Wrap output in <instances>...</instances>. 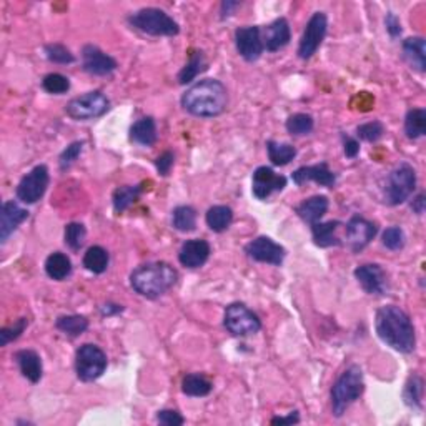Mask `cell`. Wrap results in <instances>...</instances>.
<instances>
[{
	"instance_id": "4dcf8cb0",
	"label": "cell",
	"mask_w": 426,
	"mask_h": 426,
	"mask_svg": "<svg viewBox=\"0 0 426 426\" xmlns=\"http://www.w3.org/2000/svg\"><path fill=\"white\" fill-rule=\"evenodd\" d=\"M109 263H110L109 252H107L104 247H99V245L90 247L85 252V255H83V267H85L89 272L95 273V275L104 273L107 268H109Z\"/></svg>"
},
{
	"instance_id": "f5cc1de1",
	"label": "cell",
	"mask_w": 426,
	"mask_h": 426,
	"mask_svg": "<svg viewBox=\"0 0 426 426\" xmlns=\"http://www.w3.org/2000/svg\"><path fill=\"white\" fill-rule=\"evenodd\" d=\"M123 310L122 305H115V303H105L100 307V312L104 317H112V315H117Z\"/></svg>"
},
{
	"instance_id": "52a82bcc",
	"label": "cell",
	"mask_w": 426,
	"mask_h": 426,
	"mask_svg": "<svg viewBox=\"0 0 426 426\" xmlns=\"http://www.w3.org/2000/svg\"><path fill=\"white\" fill-rule=\"evenodd\" d=\"M110 100L100 90L87 92L80 97H75L66 105V114L77 122H89L109 112Z\"/></svg>"
},
{
	"instance_id": "836d02e7",
	"label": "cell",
	"mask_w": 426,
	"mask_h": 426,
	"mask_svg": "<svg viewBox=\"0 0 426 426\" xmlns=\"http://www.w3.org/2000/svg\"><path fill=\"white\" fill-rule=\"evenodd\" d=\"M267 152H268V159H270L272 164L276 166L288 165L296 157V148L293 145H290V143H280L275 140L267 142Z\"/></svg>"
},
{
	"instance_id": "d6a6232c",
	"label": "cell",
	"mask_w": 426,
	"mask_h": 426,
	"mask_svg": "<svg viewBox=\"0 0 426 426\" xmlns=\"http://www.w3.org/2000/svg\"><path fill=\"white\" fill-rule=\"evenodd\" d=\"M212 388L213 385L210 379L205 378L200 373H190L182 382V391L187 396H195V398L207 396L210 395Z\"/></svg>"
},
{
	"instance_id": "ee69618b",
	"label": "cell",
	"mask_w": 426,
	"mask_h": 426,
	"mask_svg": "<svg viewBox=\"0 0 426 426\" xmlns=\"http://www.w3.org/2000/svg\"><path fill=\"white\" fill-rule=\"evenodd\" d=\"M27 327H29V320L20 318L17 320L12 327L2 328V330H0V346H7L11 341L17 340V338L25 331Z\"/></svg>"
},
{
	"instance_id": "1f68e13d",
	"label": "cell",
	"mask_w": 426,
	"mask_h": 426,
	"mask_svg": "<svg viewBox=\"0 0 426 426\" xmlns=\"http://www.w3.org/2000/svg\"><path fill=\"white\" fill-rule=\"evenodd\" d=\"M205 68H207L205 55H203L202 50H197V52L190 55L188 62L185 63V67L178 72V83L180 85H187V83L195 80Z\"/></svg>"
},
{
	"instance_id": "7a4b0ae2",
	"label": "cell",
	"mask_w": 426,
	"mask_h": 426,
	"mask_svg": "<svg viewBox=\"0 0 426 426\" xmlns=\"http://www.w3.org/2000/svg\"><path fill=\"white\" fill-rule=\"evenodd\" d=\"M226 105H229V92L217 78H205L193 83L182 95L183 110L193 117H219L226 110Z\"/></svg>"
},
{
	"instance_id": "9a60e30c",
	"label": "cell",
	"mask_w": 426,
	"mask_h": 426,
	"mask_svg": "<svg viewBox=\"0 0 426 426\" xmlns=\"http://www.w3.org/2000/svg\"><path fill=\"white\" fill-rule=\"evenodd\" d=\"M82 66L83 71L89 72L90 75L105 77L117 71L118 63L117 60L105 54L104 50H100L97 45L89 44L82 49Z\"/></svg>"
},
{
	"instance_id": "bcb514c9",
	"label": "cell",
	"mask_w": 426,
	"mask_h": 426,
	"mask_svg": "<svg viewBox=\"0 0 426 426\" xmlns=\"http://www.w3.org/2000/svg\"><path fill=\"white\" fill-rule=\"evenodd\" d=\"M157 421L165 426H180L185 423L183 416L175 410H160L159 413H157Z\"/></svg>"
},
{
	"instance_id": "cb8c5ba5",
	"label": "cell",
	"mask_w": 426,
	"mask_h": 426,
	"mask_svg": "<svg viewBox=\"0 0 426 426\" xmlns=\"http://www.w3.org/2000/svg\"><path fill=\"white\" fill-rule=\"evenodd\" d=\"M18 365V370L24 377L32 383H39L44 373V367H42V358L40 355L34 350H20L17 351L13 356Z\"/></svg>"
},
{
	"instance_id": "7c38bea8",
	"label": "cell",
	"mask_w": 426,
	"mask_h": 426,
	"mask_svg": "<svg viewBox=\"0 0 426 426\" xmlns=\"http://www.w3.org/2000/svg\"><path fill=\"white\" fill-rule=\"evenodd\" d=\"M245 253L255 262L270 263V265L280 267L285 260V248L280 243L273 242L270 237H258L245 247Z\"/></svg>"
},
{
	"instance_id": "7bdbcfd3",
	"label": "cell",
	"mask_w": 426,
	"mask_h": 426,
	"mask_svg": "<svg viewBox=\"0 0 426 426\" xmlns=\"http://www.w3.org/2000/svg\"><path fill=\"white\" fill-rule=\"evenodd\" d=\"M382 242L388 250H391V252L401 250L403 247H405V242H406L405 231H403L401 226H390V229H387L385 231H383Z\"/></svg>"
},
{
	"instance_id": "603a6c76",
	"label": "cell",
	"mask_w": 426,
	"mask_h": 426,
	"mask_svg": "<svg viewBox=\"0 0 426 426\" xmlns=\"http://www.w3.org/2000/svg\"><path fill=\"white\" fill-rule=\"evenodd\" d=\"M403 59L413 71L420 73L426 71V44L423 37H410L403 42Z\"/></svg>"
},
{
	"instance_id": "74e56055",
	"label": "cell",
	"mask_w": 426,
	"mask_h": 426,
	"mask_svg": "<svg viewBox=\"0 0 426 426\" xmlns=\"http://www.w3.org/2000/svg\"><path fill=\"white\" fill-rule=\"evenodd\" d=\"M285 127L291 135L303 137V135H308V133H312L315 127V120L312 115L308 114H293L290 115L288 120H286Z\"/></svg>"
},
{
	"instance_id": "f907efd6",
	"label": "cell",
	"mask_w": 426,
	"mask_h": 426,
	"mask_svg": "<svg viewBox=\"0 0 426 426\" xmlns=\"http://www.w3.org/2000/svg\"><path fill=\"white\" fill-rule=\"evenodd\" d=\"M272 425H296L300 423V415L298 411H291L288 416H276V418H272L270 421Z\"/></svg>"
},
{
	"instance_id": "c3c4849f",
	"label": "cell",
	"mask_w": 426,
	"mask_h": 426,
	"mask_svg": "<svg viewBox=\"0 0 426 426\" xmlns=\"http://www.w3.org/2000/svg\"><path fill=\"white\" fill-rule=\"evenodd\" d=\"M385 27H387V32L390 34L391 39H398V37L401 35V30H403L401 29V22H400V18H398L393 12L387 13Z\"/></svg>"
},
{
	"instance_id": "30bf717a",
	"label": "cell",
	"mask_w": 426,
	"mask_h": 426,
	"mask_svg": "<svg viewBox=\"0 0 426 426\" xmlns=\"http://www.w3.org/2000/svg\"><path fill=\"white\" fill-rule=\"evenodd\" d=\"M50 174L47 165H37L22 177L17 185V198L27 205H34L47 192Z\"/></svg>"
},
{
	"instance_id": "681fc988",
	"label": "cell",
	"mask_w": 426,
	"mask_h": 426,
	"mask_svg": "<svg viewBox=\"0 0 426 426\" xmlns=\"http://www.w3.org/2000/svg\"><path fill=\"white\" fill-rule=\"evenodd\" d=\"M341 140H343V152L348 159H355L356 155L360 154V143L356 138H351L348 135H341Z\"/></svg>"
},
{
	"instance_id": "ba28073f",
	"label": "cell",
	"mask_w": 426,
	"mask_h": 426,
	"mask_svg": "<svg viewBox=\"0 0 426 426\" xmlns=\"http://www.w3.org/2000/svg\"><path fill=\"white\" fill-rule=\"evenodd\" d=\"M224 325L233 336H250L262 330V322L247 305L230 303L225 308Z\"/></svg>"
},
{
	"instance_id": "f6af8a7d",
	"label": "cell",
	"mask_w": 426,
	"mask_h": 426,
	"mask_svg": "<svg viewBox=\"0 0 426 426\" xmlns=\"http://www.w3.org/2000/svg\"><path fill=\"white\" fill-rule=\"evenodd\" d=\"M82 150H83V142H72L71 145H68L59 157L60 170L71 169L73 162H75L78 157H80Z\"/></svg>"
},
{
	"instance_id": "d4e9b609",
	"label": "cell",
	"mask_w": 426,
	"mask_h": 426,
	"mask_svg": "<svg viewBox=\"0 0 426 426\" xmlns=\"http://www.w3.org/2000/svg\"><path fill=\"white\" fill-rule=\"evenodd\" d=\"M340 226H341V221H338V220L318 221V224H313L312 235H313L315 245H317V247H322V248L338 247V245H341V240L336 235V231Z\"/></svg>"
},
{
	"instance_id": "e575fe53",
	"label": "cell",
	"mask_w": 426,
	"mask_h": 426,
	"mask_svg": "<svg viewBox=\"0 0 426 426\" xmlns=\"http://www.w3.org/2000/svg\"><path fill=\"white\" fill-rule=\"evenodd\" d=\"M55 327H57V330L66 333V335L75 338L87 331V328H89V320L82 317V315H63V317L57 318Z\"/></svg>"
},
{
	"instance_id": "4fadbf2b",
	"label": "cell",
	"mask_w": 426,
	"mask_h": 426,
	"mask_svg": "<svg viewBox=\"0 0 426 426\" xmlns=\"http://www.w3.org/2000/svg\"><path fill=\"white\" fill-rule=\"evenodd\" d=\"M286 187V178L284 175L275 174L270 166H258L253 172L252 192L258 200H267L273 193L281 192Z\"/></svg>"
},
{
	"instance_id": "9c48e42d",
	"label": "cell",
	"mask_w": 426,
	"mask_h": 426,
	"mask_svg": "<svg viewBox=\"0 0 426 426\" xmlns=\"http://www.w3.org/2000/svg\"><path fill=\"white\" fill-rule=\"evenodd\" d=\"M107 370V355L97 345L85 343L75 353V372L82 382L99 379Z\"/></svg>"
},
{
	"instance_id": "ab89813d",
	"label": "cell",
	"mask_w": 426,
	"mask_h": 426,
	"mask_svg": "<svg viewBox=\"0 0 426 426\" xmlns=\"http://www.w3.org/2000/svg\"><path fill=\"white\" fill-rule=\"evenodd\" d=\"M44 52L47 60L54 63H60V66H68V63L75 62L73 54L62 44H47L44 47Z\"/></svg>"
},
{
	"instance_id": "7402d4cb",
	"label": "cell",
	"mask_w": 426,
	"mask_h": 426,
	"mask_svg": "<svg viewBox=\"0 0 426 426\" xmlns=\"http://www.w3.org/2000/svg\"><path fill=\"white\" fill-rule=\"evenodd\" d=\"M328 207H330V202L325 195H315L300 203L295 212L305 224L313 225L323 219V215L328 212Z\"/></svg>"
},
{
	"instance_id": "484cf974",
	"label": "cell",
	"mask_w": 426,
	"mask_h": 426,
	"mask_svg": "<svg viewBox=\"0 0 426 426\" xmlns=\"http://www.w3.org/2000/svg\"><path fill=\"white\" fill-rule=\"evenodd\" d=\"M130 140L143 147H152L157 142V125L152 117L137 120L130 127Z\"/></svg>"
},
{
	"instance_id": "e0dca14e",
	"label": "cell",
	"mask_w": 426,
	"mask_h": 426,
	"mask_svg": "<svg viewBox=\"0 0 426 426\" xmlns=\"http://www.w3.org/2000/svg\"><path fill=\"white\" fill-rule=\"evenodd\" d=\"M355 279L358 280L361 288L368 295H387L388 276L387 272L377 263H367L355 270Z\"/></svg>"
},
{
	"instance_id": "6da1fadb",
	"label": "cell",
	"mask_w": 426,
	"mask_h": 426,
	"mask_svg": "<svg viewBox=\"0 0 426 426\" xmlns=\"http://www.w3.org/2000/svg\"><path fill=\"white\" fill-rule=\"evenodd\" d=\"M375 328L379 340L400 353H411L416 346L415 327L406 312L396 305H387L377 312Z\"/></svg>"
},
{
	"instance_id": "f35d334b",
	"label": "cell",
	"mask_w": 426,
	"mask_h": 426,
	"mask_svg": "<svg viewBox=\"0 0 426 426\" xmlns=\"http://www.w3.org/2000/svg\"><path fill=\"white\" fill-rule=\"evenodd\" d=\"M85 237H87V230L82 224H77V221H72L66 226V231H63V240H66V245L73 252L80 250L85 243Z\"/></svg>"
},
{
	"instance_id": "5bb4252c",
	"label": "cell",
	"mask_w": 426,
	"mask_h": 426,
	"mask_svg": "<svg viewBox=\"0 0 426 426\" xmlns=\"http://www.w3.org/2000/svg\"><path fill=\"white\" fill-rule=\"evenodd\" d=\"M235 45H237L238 54L247 60V62H255L262 57L263 54V39L262 29L258 25L240 27L235 32Z\"/></svg>"
},
{
	"instance_id": "277c9868",
	"label": "cell",
	"mask_w": 426,
	"mask_h": 426,
	"mask_svg": "<svg viewBox=\"0 0 426 426\" xmlns=\"http://www.w3.org/2000/svg\"><path fill=\"white\" fill-rule=\"evenodd\" d=\"M365 391L363 370L358 365H350L343 373L338 377L335 385L331 387V411L336 418L345 415L350 405L358 400Z\"/></svg>"
},
{
	"instance_id": "8992f818",
	"label": "cell",
	"mask_w": 426,
	"mask_h": 426,
	"mask_svg": "<svg viewBox=\"0 0 426 426\" xmlns=\"http://www.w3.org/2000/svg\"><path fill=\"white\" fill-rule=\"evenodd\" d=\"M416 188V172L408 164H400L391 170L387 178L385 198L387 203L391 207L401 205L413 195Z\"/></svg>"
},
{
	"instance_id": "ac0fdd59",
	"label": "cell",
	"mask_w": 426,
	"mask_h": 426,
	"mask_svg": "<svg viewBox=\"0 0 426 426\" xmlns=\"http://www.w3.org/2000/svg\"><path fill=\"white\" fill-rule=\"evenodd\" d=\"M29 219V210L22 208L17 202L7 200L0 208V243L6 245L11 235Z\"/></svg>"
},
{
	"instance_id": "d590c367",
	"label": "cell",
	"mask_w": 426,
	"mask_h": 426,
	"mask_svg": "<svg viewBox=\"0 0 426 426\" xmlns=\"http://www.w3.org/2000/svg\"><path fill=\"white\" fill-rule=\"evenodd\" d=\"M172 225L175 230L193 231L197 229V210L190 205H180L172 212Z\"/></svg>"
},
{
	"instance_id": "2e32d148",
	"label": "cell",
	"mask_w": 426,
	"mask_h": 426,
	"mask_svg": "<svg viewBox=\"0 0 426 426\" xmlns=\"http://www.w3.org/2000/svg\"><path fill=\"white\" fill-rule=\"evenodd\" d=\"M377 231V224H373V221L363 219V217L360 215H355L351 217L348 224H346V242H348L350 248L353 250L355 253H358L372 243Z\"/></svg>"
},
{
	"instance_id": "f546056e",
	"label": "cell",
	"mask_w": 426,
	"mask_h": 426,
	"mask_svg": "<svg viewBox=\"0 0 426 426\" xmlns=\"http://www.w3.org/2000/svg\"><path fill=\"white\" fill-rule=\"evenodd\" d=\"M423 378L413 373L406 382L405 390H403V400L410 408L421 410L423 408V391H425Z\"/></svg>"
},
{
	"instance_id": "83f0119b",
	"label": "cell",
	"mask_w": 426,
	"mask_h": 426,
	"mask_svg": "<svg viewBox=\"0 0 426 426\" xmlns=\"http://www.w3.org/2000/svg\"><path fill=\"white\" fill-rule=\"evenodd\" d=\"M205 221L208 225V229L215 233H221V231L229 230V226L233 221V212H231L230 207L226 205H215L212 208H208L207 215H205Z\"/></svg>"
},
{
	"instance_id": "8fae6325",
	"label": "cell",
	"mask_w": 426,
	"mask_h": 426,
	"mask_svg": "<svg viewBox=\"0 0 426 426\" xmlns=\"http://www.w3.org/2000/svg\"><path fill=\"white\" fill-rule=\"evenodd\" d=\"M328 30V18L323 12H315L312 17H310L307 27H305L302 39H300V45H298V57L303 60L312 59L317 50L320 49V45L323 44L325 40Z\"/></svg>"
},
{
	"instance_id": "5b68a950",
	"label": "cell",
	"mask_w": 426,
	"mask_h": 426,
	"mask_svg": "<svg viewBox=\"0 0 426 426\" xmlns=\"http://www.w3.org/2000/svg\"><path fill=\"white\" fill-rule=\"evenodd\" d=\"M128 24L133 29L143 32L152 37H172L180 32V27L165 11L157 7H147L132 13L128 17Z\"/></svg>"
},
{
	"instance_id": "4316f807",
	"label": "cell",
	"mask_w": 426,
	"mask_h": 426,
	"mask_svg": "<svg viewBox=\"0 0 426 426\" xmlns=\"http://www.w3.org/2000/svg\"><path fill=\"white\" fill-rule=\"evenodd\" d=\"M45 273H47L52 280H57V281L66 280L72 273L71 258L62 252L50 253L47 260H45Z\"/></svg>"
},
{
	"instance_id": "ffe728a7",
	"label": "cell",
	"mask_w": 426,
	"mask_h": 426,
	"mask_svg": "<svg viewBox=\"0 0 426 426\" xmlns=\"http://www.w3.org/2000/svg\"><path fill=\"white\" fill-rule=\"evenodd\" d=\"M210 252L212 248L207 240L192 238L182 245V248L178 252V260L185 268L195 270V268L205 265L208 257H210Z\"/></svg>"
},
{
	"instance_id": "f1b7e54d",
	"label": "cell",
	"mask_w": 426,
	"mask_h": 426,
	"mask_svg": "<svg viewBox=\"0 0 426 426\" xmlns=\"http://www.w3.org/2000/svg\"><path fill=\"white\" fill-rule=\"evenodd\" d=\"M143 192V183L140 185H123L114 192L112 203L115 213H123L128 207L133 205L138 200V197Z\"/></svg>"
},
{
	"instance_id": "7dc6e473",
	"label": "cell",
	"mask_w": 426,
	"mask_h": 426,
	"mask_svg": "<svg viewBox=\"0 0 426 426\" xmlns=\"http://www.w3.org/2000/svg\"><path fill=\"white\" fill-rule=\"evenodd\" d=\"M174 164H175V155H174V152H169V150L164 152L160 157H157V160H155L157 170H159V174L164 175V177H166V175L170 174Z\"/></svg>"
},
{
	"instance_id": "816d5d0a",
	"label": "cell",
	"mask_w": 426,
	"mask_h": 426,
	"mask_svg": "<svg viewBox=\"0 0 426 426\" xmlns=\"http://www.w3.org/2000/svg\"><path fill=\"white\" fill-rule=\"evenodd\" d=\"M425 208H426V198L423 193H418V195L413 198V202H411V210H413L416 215H423Z\"/></svg>"
},
{
	"instance_id": "b9f144b4",
	"label": "cell",
	"mask_w": 426,
	"mask_h": 426,
	"mask_svg": "<svg viewBox=\"0 0 426 426\" xmlns=\"http://www.w3.org/2000/svg\"><path fill=\"white\" fill-rule=\"evenodd\" d=\"M356 135L365 142H378L379 138H383V135H385V125L379 122V120L361 123L356 127Z\"/></svg>"
},
{
	"instance_id": "44dd1931",
	"label": "cell",
	"mask_w": 426,
	"mask_h": 426,
	"mask_svg": "<svg viewBox=\"0 0 426 426\" xmlns=\"http://www.w3.org/2000/svg\"><path fill=\"white\" fill-rule=\"evenodd\" d=\"M262 39L263 47H265L268 52H279L280 49L286 47L291 39L288 20L284 17L276 18L275 22H272V24L262 32Z\"/></svg>"
},
{
	"instance_id": "3957f363",
	"label": "cell",
	"mask_w": 426,
	"mask_h": 426,
	"mask_svg": "<svg viewBox=\"0 0 426 426\" xmlns=\"http://www.w3.org/2000/svg\"><path fill=\"white\" fill-rule=\"evenodd\" d=\"M178 280V273L166 262L143 263L130 273V285L140 296L157 300L174 288Z\"/></svg>"
},
{
	"instance_id": "60d3db41",
	"label": "cell",
	"mask_w": 426,
	"mask_h": 426,
	"mask_svg": "<svg viewBox=\"0 0 426 426\" xmlns=\"http://www.w3.org/2000/svg\"><path fill=\"white\" fill-rule=\"evenodd\" d=\"M42 87H44L45 92L54 95H62L67 94L71 90V80L62 73H49V75L44 77L42 80Z\"/></svg>"
},
{
	"instance_id": "db71d44e",
	"label": "cell",
	"mask_w": 426,
	"mask_h": 426,
	"mask_svg": "<svg viewBox=\"0 0 426 426\" xmlns=\"http://www.w3.org/2000/svg\"><path fill=\"white\" fill-rule=\"evenodd\" d=\"M237 7H240V2H230V0H226V2L221 4V18L230 17Z\"/></svg>"
},
{
	"instance_id": "8d00e7d4",
	"label": "cell",
	"mask_w": 426,
	"mask_h": 426,
	"mask_svg": "<svg viewBox=\"0 0 426 426\" xmlns=\"http://www.w3.org/2000/svg\"><path fill=\"white\" fill-rule=\"evenodd\" d=\"M405 133L411 140L423 137L426 133V110L411 109L405 117Z\"/></svg>"
},
{
	"instance_id": "d6986e66",
	"label": "cell",
	"mask_w": 426,
	"mask_h": 426,
	"mask_svg": "<svg viewBox=\"0 0 426 426\" xmlns=\"http://www.w3.org/2000/svg\"><path fill=\"white\" fill-rule=\"evenodd\" d=\"M291 180L302 187L307 182H315L322 187H333L336 183V175L331 172L328 164H317V165H308V166H300L291 174Z\"/></svg>"
}]
</instances>
